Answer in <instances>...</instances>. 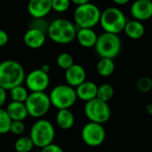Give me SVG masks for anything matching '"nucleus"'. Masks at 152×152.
<instances>
[{"label": "nucleus", "mask_w": 152, "mask_h": 152, "mask_svg": "<svg viewBox=\"0 0 152 152\" xmlns=\"http://www.w3.org/2000/svg\"><path fill=\"white\" fill-rule=\"evenodd\" d=\"M24 103L28 114L36 118L45 116L52 105L49 94L45 92H30Z\"/></svg>", "instance_id": "obj_8"}, {"label": "nucleus", "mask_w": 152, "mask_h": 152, "mask_svg": "<svg viewBox=\"0 0 152 152\" xmlns=\"http://www.w3.org/2000/svg\"><path fill=\"white\" fill-rule=\"evenodd\" d=\"M52 10V0H30L28 11L34 19L45 18Z\"/></svg>", "instance_id": "obj_14"}, {"label": "nucleus", "mask_w": 152, "mask_h": 152, "mask_svg": "<svg viewBox=\"0 0 152 152\" xmlns=\"http://www.w3.org/2000/svg\"><path fill=\"white\" fill-rule=\"evenodd\" d=\"M76 38L80 45L86 48L94 47L98 39V35L93 28H78Z\"/></svg>", "instance_id": "obj_17"}, {"label": "nucleus", "mask_w": 152, "mask_h": 152, "mask_svg": "<svg viewBox=\"0 0 152 152\" xmlns=\"http://www.w3.org/2000/svg\"><path fill=\"white\" fill-rule=\"evenodd\" d=\"M5 110L12 121H23L28 115L24 102L12 101L8 103Z\"/></svg>", "instance_id": "obj_18"}, {"label": "nucleus", "mask_w": 152, "mask_h": 152, "mask_svg": "<svg viewBox=\"0 0 152 152\" xmlns=\"http://www.w3.org/2000/svg\"><path fill=\"white\" fill-rule=\"evenodd\" d=\"M8 40H9L8 33L5 30L0 28V47L5 45L8 43Z\"/></svg>", "instance_id": "obj_32"}, {"label": "nucleus", "mask_w": 152, "mask_h": 152, "mask_svg": "<svg viewBox=\"0 0 152 152\" xmlns=\"http://www.w3.org/2000/svg\"><path fill=\"white\" fill-rule=\"evenodd\" d=\"M84 111L90 122L101 125L108 122L111 117V110L109 103L97 98L86 102Z\"/></svg>", "instance_id": "obj_9"}, {"label": "nucleus", "mask_w": 152, "mask_h": 152, "mask_svg": "<svg viewBox=\"0 0 152 152\" xmlns=\"http://www.w3.org/2000/svg\"><path fill=\"white\" fill-rule=\"evenodd\" d=\"M25 129H26V126L22 121H12L11 127H10V132L12 133L13 134L20 135L24 133Z\"/></svg>", "instance_id": "obj_30"}, {"label": "nucleus", "mask_w": 152, "mask_h": 152, "mask_svg": "<svg viewBox=\"0 0 152 152\" xmlns=\"http://www.w3.org/2000/svg\"><path fill=\"white\" fill-rule=\"evenodd\" d=\"M45 39H46L45 33L38 29L30 28L25 32L23 36V41L25 45L33 49L41 47L45 44Z\"/></svg>", "instance_id": "obj_15"}, {"label": "nucleus", "mask_w": 152, "mask_h": 152, "mask_svg": "<svg viewBox=\"0 0 152 152\" xmlns=\"http://www.w3.org/2000/svg\"><path fill=\"white\" fill-rule=\"evenodd\" d=\"M29 137L34 146L43 149L53 143L55 137V129L53 125L47 119L40 118L31 126Z\"/></svg>", "instance_id": "obj_5"}, {"label": "nucleus", "mask_w": 152, "mask_h": 152, "mask_svg": "<svg viewBox=\"0 0 152 152\" xmlns=\"http://www.w3.org/2000/svg\"><path fill=\"white\" fill-rule=\"evenodd\" d=\"M34 143L29 136H20L14 142V149L17 152H31Z\"/></svg>", "instance_id": "obj_23"}, {"label": "nucleus", "mask_w": 152, "mask_h": 152, "mask_svg": "<svg viewBox=\"0 0 152 152\" xmlns=\"http://www.w3.org/2000/svg\"><path fill=\"white\" fill-rule=\"evenodd\" d=\"M40 69L41 70H43L44 72H45V73H49V71H50V69H51V67H50V65L49 64H47V63H45V64H43L42 65V67L40 68Z\"/></svg>", "instance_id": "obj_34"}, {"label": "nucleus", "mask_w": 152, "mask_h": 152, "mask_svg": "<svg viewBox=\"0 0 152 152\" xmlns=\"http://www.w3.org/2000/svg\"><path fill=\"white\" fill-rule=\"evenodd\" d=\"M81 138L86 145L90 147H98L104 142L106 131L102 125L88 122L81 130Z\"/></svg>", "instance_id": "obj_10"}, {"label": "nucleus", "mask_w": 152, "mask_h": 152, "mask_svg": "<svg viewBox=\"0 0 152 152\" xmlns=\"http://www.w3.org/2000/svg\"><path fill=\"white\" fill-rule=\"evenodd\" d=\"M7 99V94H6V90H4V88L0 87V109L4 105L5 102Z\"/></svg>", "instance_id": "obj_33"}, {"label": "nucleus", "mask_w": 152, "mask_h": 152, "mask_svg": "<svg viewBox=\"0 0 152 152\" xmlns=\"http://www.w3.org/2000/svg\"><path fill=\"white\" fill-rule=\"evenodd\" d=\"M49 98L51 104L58 110H69L77 100L76 89L68 84L54 86L50 92Z\"/></svg>", "instance_id": "obj_7"}, {"label": "nucleus", "mask_w": 152, "mask_h": 152, "mask_svg": "<svg viewBox=\"0 0 152 152\" xmlns=\"http://www.w3.org/2000/svg\"><path fill=\"white\" fill-rule=\"evenodd\" d=\"M131 14L135 20H147L152 17V1L138 0L132 4Z\"/></svg>", "instance_id": "obj_12"}, {"label": "nucleus", "mask_w": 152, "mask_h": 152, "mask_svg": "<svg viewBox=\"0 0 152 152\" xmlns=\"http://www.w3.org/2000/svg\"><path fill=\"white\" fill-rule=\"evenodd\" d=\"M146 112H147L149 115L152 116V102L149 103V104L146 106Z\"/></svg>", "instance_id": "obj_37"}, {"label": "nucleus", "mask_w": 152, "mask_h": 152, "mask_svg": "<svg viewBox=\"0 0 152 152\" xmlns=\"http://www.w3.org/2000/svg\"><path fill=\"white\" fill-rule=\"evenodd\" d=\"M31 152H40V151H31Z\"/></svg>", "instance_id": "obj_38"}, {"label": "nucleus", "mask_w": 152, "mask_h": 152, "mask_svg": "<svg viewBox=\"0 0 152 152\" xmlns=\"http://www.w3.org/2000/svg\"><path fill=\"white\" fill-rule=\"evenodd\" d=\"M24 82L30 92H45L50 84V77L49 74L37 69L26 75Z\"/></svg>", "instance_id": "obj_11"}, {"label": "nucleus", "mask_w": 152, "mask_h": 152, "mask_svg": "<svg viewBox=\"0 0 152 152\" xmlns=\"http://www.w3.org/2000/svg\"><path fill=\"white\" fill-rule=\"evenodd\" d=\"M26 73L23 66L14 60H5L0 62V87L11 90L22 85Z\"/></svg>", "instance_id": "obj_1"}, {"label": "nucleus", "mask_w": 152, "mask_h": 152, "mask_svg": "<svg viewBox=\"0 0 152 152\" xmlns=\"http://www.w3.org/2000/svg\"><path fill=\"white\" fill-rule=\"evenodd\" d=\"M114 96V88L110 84H102L98 86L97 90V96L96 98L109 103V102L113 98Z\"/></svg>", "instance_id": "obj_22"}, {"label": "nucleus", "mask_w": 152, "mask_h": 152, "mask_svg": "<svg viewBox=\"0 0 152 152\" xmlns=\"http://www.w3.org/2000/svg\"><path fill=\"white\" fill-rule=\"evenodd\" d=\"M97 72L102 77H110L115 70V63L112 59L101 58L96 66Z\"/></svg>", "instance_id": "obj_21"}, {"label": "nucleus", "mask_w": 152, "mask_h": 152, "mask_svg": "<svg viewBox=\"0 0 152 152\" xmlns=\"http://www.w3.org/2000/svg\"><path fill=\"white\" fill-rule=\"evenodd\" d=\"M77 29L78 28L70 20L59 18L50 23L47 34L53 42L66 45L76 38Z\"/></svg>", "instance_id": "obj_2"}, {"label": "nucleus", "mask_w": 152, "mask_h": 152, "mask_svg": "<svg viewBox=\"0 0 152 152\" xmlns=\"http://www.w3.org/2000/svg\"><path fill=\"white\" fill-rule=\"evenodd\" d=\"M40 152H64L63 149L55 143H51L45 147H44Z\"/></svg>", "instance_id": "obj_31"}, {"label": "nucleus", "mask_w": 152, "mask_h": 152, "mask_svg": "<svg viewBox=\"0 0 152 152\" xmlns=\"http://www.w3.org/2000/svg\"><path fill=\"white\" fill-rule=\"evenodd\" d=\"M94 48L95 52L101 58L113 60L120 53L122 42L118 35L104 32L98 36Z\"/></svg>", "instance_id": "obj_6"}, {"label": "nucleus", "mask_w": 152, "mask_h": 152, "mask_svg": "<svg viewBox=\"0 0 152 152\" xmlns=\"http://www.w3.org/2000/svg\"><path fill=\"white\" fill-rule=\"evenodd\" d=\"M124 31L129 38L136 40L142 38L144 36L145 27L141 21L135 20H127Z\"/></svg>", "instance_id": "obj_19"}, {"label": "nucleus", "mask_w": 152, "mask_h": 152, "mask_svg": "<svg viewBox=\"0 0 152 152\" xmlns=\"http://www.w3.org/2000/svg\"><path fill=\"white\" fill-rule=\"evenodd\" d=\"M136 89L142 94H147L152 89V79L150 77H142L136 82Z\"/></svg>", "instance_id": "obj_27"}, {"label": "nucleus", "mask_w": 152, "mask_h": 152, "mask_svg": "<svg viewBox=\"0 0 152 152\" xmlns=\"http://www.w3.org/2000/svg\"><path fill=\"white\" fill-rule=\"evenodd\" d=\"M57 64L60 68L63 69H68L74 64V59L73 56L69 53H61L57 56L56 59Z\"/></svg>", "instance_id": "obj_26"}, {"label": "nucleus", "mask_w": 152, "mask_h": 152, "mask_svg": "<svg viewBox=\"0 0 152 152\" xmlns=\"http://www.w3.org/2000/svg\"><path fill=\"white\" fill-rule=\"evenodd\" d=\"M70 1L69 0H52V9L55 12H62L69 9Z\"/></svg>", "instance_id": "obj_29"}, {"label": "nucleus", "mask_w": 152, "mask_h": 152, "mask_svg": "<svg viewBox=\"0 0 152 152\" xmlns=\"http://www.w3.org/2000/svg\"><path fill=\"white\" fill-rule=\"evenodd\" d=\"M28 92L26 87H24L22 85L13 87L10 90V97L12 102H25L28 96Z\"/></svg>", "instance_id": "obj_24"}, {"label": "nucleus", "mask_w": 152, "mask_h": 152, "mask_svg": "<svg viewBox=\"0 0 152 152\" xmlns=\"http://www.w3.org/2000/svg\"><path fill=\"white\" fill-rule=\"evenodd\" d=\"M102 12L99 7L90 2L77 6L74 11L75 25L78 28H93L100 23Z\"/></svg>", "instance_id": "obj_3"}, {"label": "nucleus", "mask_w": 152, "mask_h": 152, "mask_svg": "<svg viewBox=\"0 0 152 152\" xmlns=\"http://www.w3.org/2000/svg\"><path fill=\"white\" fill-rule=\"evenodd\" d=\"M12 120L9 117L6 110L1 108L0 109V134H7L10 132V127Z\"/></svg>", "instance_id": "obj_25"}, {"label": "nucleus", "mask_w": 152, "mask_h": 152, "mask_svg": "<svg viewBox=\"0 0 152 152\" xmlns=\"http://www.w3.org/2000/svg\"><path fill=\"white\" fill-rule=\"evenodd\" d=\"M65 78L69 86L72 87H77L86 81V69L82 65L74 63L70 68L65 70Z\"/></svg>", "instance_id": "obj_13"}, {"label": "nucleus", "mask_w": 152, "mask_h": 152, "mask_svg": "<svg viewBox=\"0 0 152 152\" xmlns=\"http://www.w3.org/2000/svg\"><path fill=\"white\" fill-rule=\"evenodd\" d=\"M56 123L61 129L69 130L74 126V114L69 110H59L56 114Z\"/></svg>", "instance_id": "obj_20"}, {"label": "nucleus", "mask_w": 152, "mask_h": 152, "mask_svg": "<svg viewBox=\"0 0 152 152\" xmlns=\"http://www.w3.org/2000/svg\"><path fill=\"white\" fill-rule=\"evenodd\" d=\"M73 4H75L77 6H80V5H83L85 4H86L87 2H89L88 0H73L72 1Z\"/></svg>", "instance_id": "obj_35"}, {"label": "nucleus", "mask_w": 152, "mask_h": 152, "mask_svg": "<svg viewBox=\"0 0 152 152\" xmlns=\"http://www.w3.org/2000/svg\"><path fill=\"white\" fill-rule=\"evenodd\" d=\"M126 22L125 14L118 7H108L102 12L100 24L104 32L118 35L124 31Z\"/></svg>", "instance_id": "obj_4"}, {"label": "nucleus", "mask_w": 152, "mask_h": 152, "mask_svg": "<svg viewBox=\"0 0 152 152\" xmlns=\"http://www.w3.org/2000/svg\"><path fill=\"white\" fill-rule=\"evenodd\" d=\"M114 3L117 4V5H124V4H126L129 3V0H115Z\"/></svg>", "instance_id": "obj_36"}, {"label": "nucleus", "mask_w": 152, "mask_h": 152, "mask_svg": "<svg viewBox=\"0 0 152 152\" xmlns=\"http://www.w3.org/2000/svg\"><path fill=\"white\" fill-rule=\"evenodd\" d=\"M97 90H98V86L95 83L87 80H86L84 83H82L77 87H76L77 99H80L86 102L96 98Z\"/></svg>", "instance_id": "obj_16"}, {"label": "nucleus", "mask_w": 152, "mask_h": 152, "mask_svg": "<svg viewBox=\"0 0 152 152\" xmlns=\"http://www.w3.org/2000/svg\"><path fill=\"white\" fill-rule=\"evenodd\" d=\"M49 25H50V23H48L47 20H45L44 18L34 19L30 24V28H36V29H38V30L44 32V33H47Z\"/></svg>", "instance_id": "obj_28"}]
</instances>
